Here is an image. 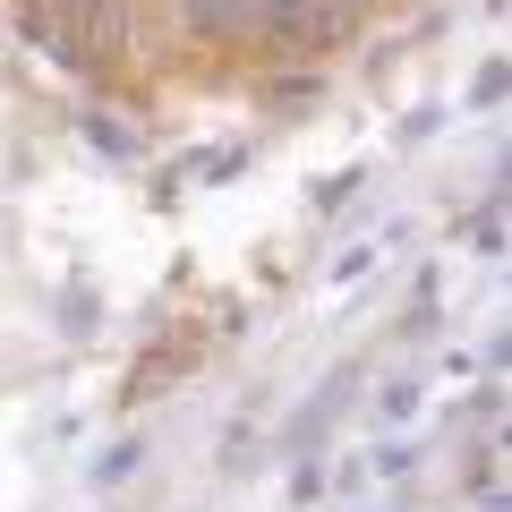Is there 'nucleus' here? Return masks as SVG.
<instances>
[{"label":"nucleus","instance_id":"nucleus-1","mask_svg":"<svg viewBox=\"0 0 512 512\" xmlns=\"http://www.w3.org/2000/svg\"><path fill=\"white\" fill-rule=\"evenodd\" d=\"M350 35H359V18L342 0H248V43L265 60H325Z\"/></svg>","mask_w":512,"mask_h":512},{"label":"nucleus","instance_id":"nucleus-3","mask_svg":"<svg viewBox=\"0 0 512 512\" xmlns=\"http://www.w3.org/2000/svg\"><path fill=\"white\" fill-rule=\"evenodd\" d=\"M342 9H350V18H367V9H384V0H342Z\"/></svg>","mask_w":512,"mask_h":512},{"label":"nucleus","instance_id":"nucleus-2","mask_svg":"<svg viewBox=\"0 0 512 512\" xmlns=\"http://www.w3.org/2000/svg\"><path fill=\"white\" fill-rule=\"evenodd\" d=\"M128 470H137V444H111V453L94 461V478H103V487H111V478H128Z\"/></svg>","mask_w":512,"mask_h":512}]
</instances>
